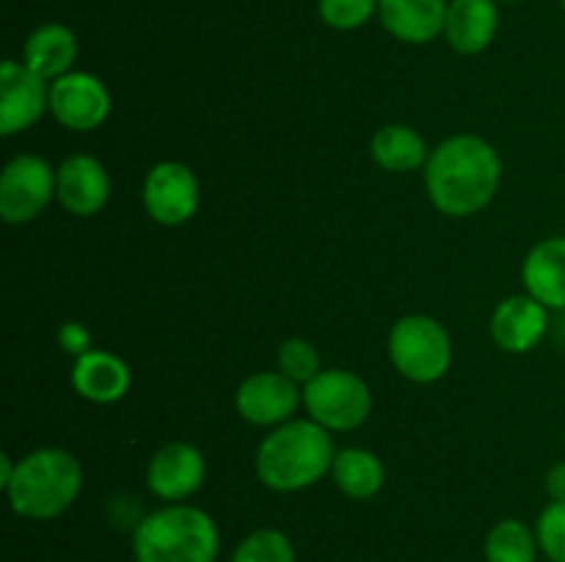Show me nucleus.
Returning a JSON list of instances; mask_svg holds the SVG:
<instances>
[{"instance_id": "obj_1", "label": "nucleus", "mask_w": 565, "mask_h": 562, "mask_svg": "<svg viewBox=\"0 0 565 562\" xmlns=\"http://www.w3.org/2000/svg\"><path fill=\"white\" fill-rule=\"evenodd\" d=\"M425 193L447 218H472L494 202L502 160L486 138L461 132L436 143L423 169Z\"/></svg>"}, {"instance_id": "obj_2", "label": "nucleus", "mask_w": 565, "mask_h": 562, "mask_svg": "<svg viewBox=\"0 0 565 562\" xmlns=\"http://www.w3.org/2000/svg\"><path fill=\"white\" fill-rule=\"evenodd\" d=\"M334 441L312 419H290L270 430L257 446L254 472L274 494H298L329 477L334 466Z\"/></svg>"}, {"instance_id": "obj_3", "label": "nucleus", "mask_w": 565, "mask_h": 562, "mask_svg": "<svg viewBox=\"0 0 565 562\" xmlns=\"http://www.w3.org/2000/svg\"><path fill=\"white\" fill-rule=\"evenodd\" d=\"M3 490L14 516L53 521L81 496L83 466L64 446H39L17 457L14 474Z\"/></svg>"}, {"instance_id": "obj_4", "label": "nucleus", "mask_w": 565, "mask_h": 562, "mask_svg": "<svg viewBox=\"0 0 565 562\" xmlns=\"http://www.w3.org/2000/svg\"><path fill=\"white\" fill-rule=\"evenodd\" d=\"M221 532L215 518L196 505H163L132 529L136 562H215Z\"/></svg>"}, {"instance_id": "obj_5", "label": "nucleus", "mask_w": 565, "mask_h": 562, "mask_svg": "<svg viewBox=\"0 0 565 562\" xmlns=\"http://www.w3.org/2000/svg\"><path fill=\"white\" fill-rule=\"evenodd\" d=\"M386 353L397 375L412 383H436L452 367V339L445 323L430 314H406L386 339Z\"/></svg>"}, {"instance_id": "obj_6", "label": "nucleus", "mask_w": 565, "mask_h": 562, "mask_svg": "<svg viewBox=\"0 0 565 562\" xmlns=\"http://www.w3.org/2000/svg\"><path fill=\"white\" fill-rule=\"evenodd\" d=\"M303 408L309 419L329 433L359 430L373 413V389L362 375L351 369L331 367L303 386Z\"/></svg>"}, {"instance_id": "obj_7", "label": "nucleus", "mask_w": 565, "mask_h": 562, "mask_svg": "<svg viewBox=\"0 0 565 562\" xmlns=\"http://www.w3.org/2000/svg\"><path fill=\"white\" fill-rule=\"evenodd\" d=\"M53 202V165L42 154H14L0 174V218L9 226L33 224Z\"/></svg>"}, {"instance_id": "obj_8", "label": "nucleus", "mask_w": 565, "mask_h": 562, "mask_svg": "<svg viewBox=\"0 0 565 562\" xmlns=\"http://www.w3.org/2000/svg\"><path fill=\"white\" fill-rule=\"evenodd\" d=\"M141 202L149 218L160 226H182L199 213L202 187L191 165L180 160H163L147 171L141 185Z\"/></svg>"}, {"instance_id": "obj_9", "label": "nucleus", "mask_w": 565, "mask_h": 562, "mask_svg": "<svg viewBox=\"0 0 565 562\" xmlns=\"http://www.w3.org/2000/svg\"><path fill=\"white\" fill-rule=\"evenodd\" d=\"M114 97L103 77L72 69L50 83V116L72 132H92L108 121Z\"/></svg>"}, {"instance_id": "obj_10", "label": "nucleus", "mask_w": 565, "mask_h": 562, "mask_svg": "<svg viewBox=\"0 0 565 562\" xmlns=\"http://www.w3.org/2000/svg\"><path fill=\"white\" fill-rule=\"evenodd\" d=\"M301 406V386L279 369H263V372L248 375L235 391L237 417L254 428H279V424L296 419V411Z\"/></svg>"}, {"instance_id": "obj_11", "label": "nucleus", "mask_w": 565, "mask_h": 562, "mask_svg": "<svg viewBox=\"0 0 565 562\" xmlns=\"http://www.w3.org/2000/svg\"><path fill=\"white\" fill-rule=\"evenodd\" d=\"M147 488L166 505H180L191 499L207 479V461L199 446L188 441H171L160 446L147 463Z\"/></svg>"}, {"instance_id": "obj_12", "label": "nucleus", "mask_w": 565, "mask_h": 562, "mask_svg": "<svg viewBox=\"0 0 565 562\" xmlns=\"http://www.w3.org/2000/svg\"><path fill=\"white\" fill-rule=\"evenodd\" d=\"M50 110V83L22 61H3L0 66V132L6 138L31 130Z\"/></svg>"}, {"instance_id": "obj_13", "label": "nucleus", "mask_w": 565, "mask_h": 562, "mask_svg": "<svg viewBox=\"0 0 565 562\" xmlns=\"http://www.w3.org/2000/svg\"><path fill=\"white\" fill-rule=\"evenodd\" d=\"M55 202L75 218H92L110 202V174L94 154H70L55 169Z\"/></svg>"}, {"instance_id": "obj_14", "label": "nucleus", "mask_w": 565, "mask_h": 562, "mask_svg": "<svg viewBox=\"0 0 565 562\" xmlns=\"http://www.w3.org/2000/svg\"><path fill=\"white\" fill-rule=\"evenodd\" d=\"M491 339L511 356H524L544 342L550 331V309L535 301L530 292L502 298L489 320Z\"/></svg>"}, {"instance_id": "obj_15", "label": "nucleus", "mask_w": 565, "mask_h": 562, "mask_svg": "<svg viewBox=\"0 0 565 562\" xmlns=\"http://www.w3.org/2000/svg\"><path fill=\"white\" fill-rule=\"evenodd\" d=\"M70 380L72 389L83 400L94 402V406H114V402L125 400L127 391H130L132 369L116 353L92 347V350L75 358Z\"/></svg>"}, {"instance_id": "obj_16", "label": "nucleus", "mask_w": 565, "mask_h": 562, "mask_svg": "<svg viewBox=\"0 0 565 562\" xmlns=\"http://www.w3.org/2000/svg\"><path fill=\"white\" fill-rule=\"evenodd\" d=\"M522 284L550 312L565 309V235L544 237L530 248L522 262Z\"/></svg>"}, {"instance_id": "obj_17", "label": "nucleus", "mask_w": 565, "mask_h": 562, "mask_svg": "<svg viewBox=\"0 0 565 562\" xmlns=\"http://www.w3.org/2000/svg\"><path fill=\"white\" fill-rule=\"evenodd\" d=\"M447 6V0H379V20L397 42L428 44L445 33Z\"/></svg>"}, {"instance_id": "obj_18", "label": "nucleus", "mask_w": 565, "mask_h": 562, "mask_svg": "<svg viewBox=\"0 0 565 562\" xmlns=\"http://www.w3.org/2000/svg\"><path fill=\"white\" fill-rule=\"evenodd\" d=\"M500 28L497 0H450L445 39L461 55H478L491 47Z\"/></svg>"}, {"instance_id": "obj_19", "label": "nucleus", "mask_w": 565, "mask_h": 562, "mask_svg": "<svg viewBox=\"0 0 565 562\" xmlns=\"http://www.w3.org/2000/svg\"><path fill=\"white\" fill-rule=\"evenodd\" d=\"M75 61L77 36L64 22H44L22 44V64L47 83L70 75Z\"/></svg>"}, {"instance_id": "obj_20", "label": "nucleus", "mask_w": 565, "mask_h": 562, "mask_svg": "<svg viewBox=\"0 0 565 562\" xmlns=\"http://www.w3.org/2000/svg\"><path fill=\"white\" fill-rule=\"evenodd\" d=\"M331 479L348 499L367 501L384 488L386 468L375 452L364 450V446H345V450H337Z\"/></svg>"}, {"instance_id": "obj_21", "label": "nucleus", "mask_w": 565, "mask_h": 562, "mask_svg": "<svg viewBox=\"0 0 565 562\" xmlns=\"http://www.w3.org/2000/svg\"><path fill=\"white\" fill-rule=\"evenodd\" d=\"M370 154L390 174H414L428 163V143L414 127L384 125L370 138Z\"/></svg>"}, {"instance_id": "obj_22", "label": "nucleus", "mask_w": 565, "mask_h": 562, "mask_svg": "<svg viewBox=\"0 0 565 562\" xmlns=\"http://www.w3.org/2000/svg\"><path fill=\"white\" fill-rule=\"evenodd\" d=\"M486 562H539V538L535 527L522 518H502L486 534Z\"/></svg>"}, {"instance_id": "obj_23", "label": "nucleus", "mask_w": 565, "mask_h": 562, "mask_svg": "<svg viewBox=\"0 0 565 562\" xmlns=\"http://www.w3.org/2000/svg\"><path fill=\"white\" fill-rule=\"evenodd\" d=\"M230 562H298V554L287 532L276 527H263L248 532L235 545Z\"/></svg>"}, {"instance_id": "obj_24", "label": "nucleus", "mask_w": 565, "mask_h": 562, "mask_svg": "<svg viewBox=\"0 0 565 562\" xmlns=\"http://www.w3.org/2000/svg\"><path fill=\"white\" fill-rule=\"evenodd\" d=\"M276 369L285 372L290 380H296L303 389L309 380L318 378V375L323 372V364H320V353L312 342L303 339V336H292V339H285L279 345V353H276Z\"/></svg>"}, {"instance_id": "obj_25", "label": "nucleus", "mask_w": 565, "mask_h": 562, "mask_svg": "<svg viewBox=\"0 0 565 562\" xmlns=\"http://www.w3.org/2000/svg\"><path fill=\"white\" fill-rule=\"evenodd\" d=\"M318 11L334 31H356L379 14V0H318Z\"/></svg>"}, {"instance_id": "obj_26", "label": "nucleus", "mask_w": 565, "mask_h": 562, "mask_svg": "<svg viewBox=\"0 0 565 562\" xmlns=\"http://www.w3.org/2000/svg\"><path fill=\"white\" fill-rule=\"evenodd\" d=\"M541 554L550 562H565V501H550L535 521Z\"/></svg>"}, {"instance_id": "obj_27", "label": "nucleus", "mask_w": 565, "mask_h": 562, "mask_svg": "<svg viewBox=\"0 0 565 562\" xmlns=\"http://www.w3.org/2000/svg\"><path fill=\"white\" fill-rule=\"evenodd\" d=\"M55 339H58L61 350L70 353V356L75 358L92 350V331L83 323H61Z\"/></svg>"}, {"instance_id": "obj_28", "label": "nucleus", "mask_w": 565, "mask_h": 562, "mask_svg": "<svg viewBox=\"0 0 565 562\" xmlns=\"http://www.w3.org/2000/svg\"><path fill=\"white\" fill-rule=\"evenodd\" d=\"M544 488L552 501H565V461L552 463L544 477Z\"/></svg>"}, {"instance_id": "obj_29", "label": "nucleus", "mask_w": 565, "mask_h": 562, "mask_svg": "<svg viewBox=\"0 0 565 562\" xmlns=\"http://www.w3.org/2000/svg\"><path fill=\"white\" fill-rule=\"evenodd\" d=\"M14 466H17L14 457L0 455V488H6V483H9L11 474H14Z\"/></svg>"}, {"instance_id": "obj_30", "label": "nucleus", "mask_w": 565, "mask_h": 562, "mask_svg": "<svg viewBox=\"0 0 565 562\" xmlns=\"http://www.w3.org/2000/svg\"><path fill=\"white\" fill-rule=\"evenodd\" d=\"M502 3H516V0H502Z\"/></svg>"}, {"instance_id": "obj_31", "label": "nucleus", "mask_w": 565, "mask_h": 562, "mask_svg": "<svg viewBox=\"0 0 565 562\" xmlns=\"http://www.w3.org/2000/svg\"><path fill=\"white\" fill-rule=\"evenodd\" d=\"M561 6H563V11H565V0H561Z\"/></svg>"}, {"instance_id": "obj_32", "label": "nucleus", "mask_w": 565, "mask_h": 562, "mask_svg": "<svg viewBox=\"0 0 565 562\" xmlns=\"http://www.w3.org/2000/svg\"><path fill=\"white\" fill-rule=\"evenodd\" d=\"M546 562H550V560H546Z\"/></svg>"}, {"instance_id": "obj_33", "label": "nucleus", "mask_w": 565, "mask_h": 562, "mask_svg": "<svg viewBox=\"0 0 565 562\" xmlns=\"http://www.w3.org/2000/svg\"><path fill=\"white\" fill-rule=\"evenodd\" d=\"M563 441H565V439H563Z\"/></svg>"}]
</instances>
